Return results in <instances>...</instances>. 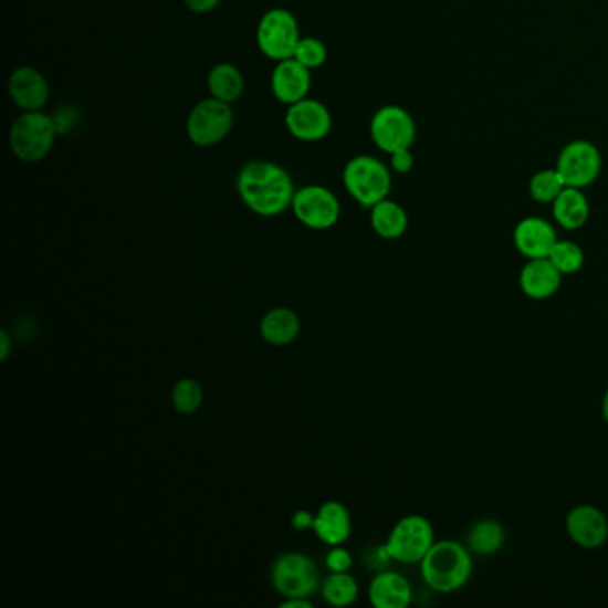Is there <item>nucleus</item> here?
<instances>
[{
    "instance_id": "obj_23",
    "label": "nucleus",
    "mask_w": 608,
    "mask_h": 608,
    "mask_svg": "<svg viewBox=\"0 0 608 608\" xmlns=\"http://www.w3.org/2000/svg\"><path fill=\"white\" fill-rule=\"evenodd\" d=\"M208 92L211 97L227 104H235L244 95V75L238 66L232 63H218L212 66L208 74Z\"/></svg>"
},
{
    "instance_id": "obj_24",
    "label": "nucleus",
    "mask_w": 608,
    "mask_h": 608,
    "mask_svg": "<svg viewBox=\"0 0 608 608\" xmlns=\"http://www.w3.org/2000/svg\"><path fill=\"white\" fill-rule=\"evenodd\" d=\"M507 531L497 520H480L471 526L465 537V546L479 557H491L503 548Z\"/></svg>"
},
{
    "instance_id": "obj_11",
    "label": "nucleus",
    "mask_w": 608,
    "mask_h": 608,
    "mask_svg": "<svg viewBox=\"0 0 608 608\" xmlns=\"http://www.w3.org/2000/svg\"><path fill=\"white\" fill-rule=\"evenodd\" d=\"M604 168V157L589 139H573L558 154L555 170L566 188L586 189L595 185Z\"/></svg>"
},
{
    "instance_id": "obj_15",
    "label": "nucleus",
    "mask_w": 608,
    "mask_h": 608,
    "mask_svg": "<svg viewBox=\"0 0 608 608\" xmlns=\"http://www.w3.org/2000/svg\"><path fill=\"white\" fill-rule=\"evenodd\" d=\"M311 86H313V72L300 65L298 61L291 57V60L275 63L270 77V88L273 97L281 102L282 106L287 107L310 97Z\"/></svg>"
},
{
    "instance_id": "obj_10",
    "label": "nucleus",
    "mask_w": 608,
    "mask_h": 608,
    "mask_svg": "<svg viewBox=\"0 0 608 608\" xmlns=\"http://www.w3.org/2000/svg\"><path fill=\"white\" fill-rule=\"evenodd\" d=\"M291 211L311 231H328L342 218V202L325 186L305 185L296 189Z\"/></svg>"
},
{
    "instance_id": "obj_4",
    "label": "nucleus",
    "mask_w": 608,
    "mask_h": 608,
    "mask_svg": "<svg viewBox=\"0 0 608 608\" xmlns=\"http://www.w3.org/2000/svg\"><path fill=\"white\" fill-rule=\"evenodd\" d=\"M343 186L360 208L371 209L375 203L389 199L392 188V170L389 165L369 156L359 154L348 159L343 168Z\"/></svg>"
},
{
    "instance_id": "obj_18",
    "label": "nucleus",
    "mask_w": 608,
    "mask_h": 608,
    "mask_svg": "<svg viewBox=\"0 0 608 608\" xmlns=\"http://www.w3.org/2000/svg\"><path fill=\"white\" fill-rule=\"evenodd\" d=\"M412 595L406 576L391 569L377 573L369 581L368 599L375 608H407L412 604Z\"/></svg>"
},
{
    "instance_id": "obj_19",
    "label": "nucleus",
    "mask_w": 608,
    "mask_h": 608,
    "mask_svg": "<svg viewBox=\"0 0 608 608\" xmlns=\"http://www.w3.org/2000/svg\"><path fill=\"white\" fill-rule=\"evenodd\" d=\"M313 532L323 544H327L328 548L342 546L350 539V511L346 509L345 503L336 502V500L323 503L314 514Z\"/></svg>"
},
{
    "instance_id": "obj_3",
    "label": "nucleus",
    "mask_w": 608,
    "mask_h": 608,
    "mask_svg": "<svg viewBox=\"0 0 608 608\" xmlns=\"http://www.w3.org/2000/svg\"><path fill=\"white\" fill-rule=\"evenodd\" d=\"M57 136L54 116L45 111H22L11 124L8 144L19 161L36 165L52 153Z\"/></svg>"
},
{
    "instance_id": "obj_17",
    "label": "nucleus",
    "mask_w": 608,
    "mask_h": 608,
    "mask_svg": "<svg viewBox=\"0 0 608 608\" xmlns=\"http://www.w3.org/2000/svg\"><path fill=\"white\" fill-rule=\"evenodd\" d=\"M563 276L548 258L528 259L521 268L520 287L528 298L543 302L560 290Z\"/></svg>"
},
{
    "instance_id": "obj_30",
    "label": "nucleus",
    "mask_w": 608,
    "mask_h": 608,
    "mask_svg": "<svg viewBox=\"0 0 608 608\" xmlns=\"http://www.w3.org/2000/svg\"><path fill=\"white\" fill-rule=\"evenodd\" d=\"M325 566L331 573L350 572L352 566H354V557L343 544L342 546H331L327 557H325Z\"/></svg>"
},
{
    "instance_id": "obj_28",
    "label": "nucleus",
    "mask_w": 608,
    "mask_h": 608,
    "mask_svg": "<svg viewBox=\"0 0 608 608\" xmlns=\"http://www.w3.org/2000/svg\"><path fill=\"white\" fill-rule=\"evenodd\" d=\"M548 259L563 275L580 272L586 263L584 249L572 240H558L549 252Z\"/></svg>"
},
{
    "instance_id": "obj_8",
    "label": "nucleus",
    "mask_w": 608,
    "mask_h": 608,
    "mask_svg": "<svg viewBox=\"0 0 608 608\" xmlns=\"http://www.w3.org/2000/svg\"><path fill=\"white\" fill-rule=\"evenodd\" d=\"M273 587L282 598H311L322 587L318 566L302 552H284L270 569Z\"/></svg>"
},
{
    "instance_id": "obj_25",
    "label": "nucleus",
    "mask_w": 608,
    "mask_h": 608,
    "mask_svg": "<svg viewBox=\"0 0 608 608\" xmlns=\"http://www.w3.org/2000/svg\"><path fill=\"white\" fill-rule=\"evenodd\" d=\"M322 598L332 607H350L359 598V584L350 572L331 573L322 581Z\"/></svg>"
},
{
    "instance_id": "obj_14",
    "label": "nucleus",
    "mask_w": 608,
    "mask_h": 608,
    "mask_svg": "<svg viewBox=\"0 0 608 608\" xmlns=\"http://www.w3.org/2000/svg\"><path fill=\"white\" fill-rule=\"evenodd\" d=\"M8 93L20 111H43L51 101V86L34 66H19L8 78Z\"/></svg>"
},
{
    "instance_id": "obj_27",
    "label": "nucleus",
    "mask_w": 608,
    "mask_h": 608,
    "mask_svg": "<svg viewBox=\"0 0 608 608\" xmlns=\"http://www.w3.org/2000/svg\"><path fill=\"white\" fill-rule=\"evenodd\" d=\"M203 403V387L195 378H182L171 389V406L182 416L199 412Z\"/></svg>"
},
{
    "instance_id": "obj_13",
    "label": "nucleus",
    "mask_w": 608,
    "mask_h": 608,
    "mask_svg": "<svg viewBox=\"0 0 608 608\" xmlns=\"http://www.w3.org/2000/svg\"><path fill=\"white\" fill-rule=\"evenodd\" d=\"M566 532L580 548H601L608 541V520L601 509L580 503L567 512Z\"/></svg>"
},
{
    "instance_id": "obj_22",
    "label": "nucleus",
    "mask_w": 608,
    "mask_h": 608,
    "mask_svg": "<svg viewBox=\"0 0 608 608\" xmlns=\"http://www.w3.org/2000/svg\"><path fill=\"white\" fill-rule=\"evenodd\" d=\"M369 226L382 240H400L409 229V214L401 203L386 199L369 209Z\"/></svg>"
},
{
    "instance_id": "obj_34",
    "label": "nucleus",
    "mask_w": 608,
    "mask_h": 608,
    "mask_svg": "<svg viewBox=\"0 0 608 608\" xmlns=\"http://www.w3.org/2000/svg\"><path fill=\"white\" fill-rule=\"evenodd\" d=\"M11 354V336L6 328L0 331V360H8Z\"/></svg>"
},
{
    "instance_id": "obj_33",
    "label": "nucleus",
    "mask_w": 608,
    "mask_h": 608,
    "mask_svg": "<svg viewBox=\"0 0 608 608\" xmlns=\"http://www.w3.org/2000/svg\"><path fill=\"white\" fill-rule=\"evenodd\" d=\"M182 2L191 13L197 14L211 13L221 4V0H182Z\"/></svg>"
},
{
    "instance_id": "obj_26",
    "label": "nucleus",
    "mask_w": 608,
    "mask_h": 608,
    "mask_svg": "<svg viewBox=\"0 0 608 608\" xmlns=\"http://www.w3.org/2000/svg\"><path fill=\"white\" fill-rule=\"evenodd\" d=\"M564 188L566 185H564L563 177L558 176L555 168L537 171L528 182V193H531L532 200L543 203V206H552L558 195L563 193Z\"/></svg>"
},
{
    "instance_id": "obj_29",
    "label": "nucleus",
    "mask_w": 608,
    "mask_h": 608,
    "mask_svg": "<svg viewBox=\"0 0 608 608\" xmlns=\"http://www.w3.org/2000/svg\"><path fill=\"white\" fill-rule=\"evenodd\" d=\"M293 60L298 61L300 65H304L311 72L322 69L328 60L327 45L319 38L302 36L296 45Z\"/></svg>"
},
{
    "instance_id": "obj_36",
    "label": "nucleus",
    "mask_w": 608,
    "mask_h": 608,
    "mask_svg": "<svg viewBox=\"0 0 608 608\" xmlns=\"http://www.w3.org/2000/svg\"><path fill=\"white\" fill-rule=\"evenodd\" d=\"M601 412H604V420L607 421L608 424V389L607 392H605L604 403H601Z\"/></svg>"
},
{
    "instance_id": "obj_2",
    "label": "nucleus",
    "mask_w": 608,
    "mask_h": 608,
    "mask_svg": "<svg viewBox=\"0 0 608 608\" xmlns=\"http://www.w3.org/2000/svg\"><path fill=\"white\" fill-rule=\"evenodd\" d=\"M421 578L433 593L452 595L473 575V553L453 539L436 541L420 563Z\"/></svg>"
},
{
    "instance_id": "obj_7",
    "label": "nucleus",
    "mask_w": 608,
    "mask_h": 608,
    "mask_svg": "<svg viewBox=\"0 0 608 608\" xmlns=\"http://www.w3.org/2000/svg\"><path fill=\"white\" fill-rule=\"evenodd\" d=\"M300 23L295 14L286 8H272L259 19L255 29V42L258 49L266 60L279 63V61L291 60L298 45Z\"/></svg>"
},
{
    "instance_id": "obj_20",
    "label": "nucleus",
    "mask_w": 608,
    "mask_h": 608,
    "mask_svg": "<svg viewBox=\"0 0 608 608\" xmlns=\"http://www.w3.org/2000/svg\"><path fill=\"white\" fill-rule=\"evenodd\" d=\"M259 332H261L264 343L282 348V346H290L291 343L296 342V337L302 332V322L295 311L287 310V307H275L264 314L263 319L259 323Z\"/></svg>"
},
{
    "instance_id": "obj_6",
    "label": "nucleus",
    "mask_w": 608,
    "mask_h": 608,
    "mask_svg": "<svg viewBox=\"0 0 608 608\" xmlns=\"http://www.w3.org/2000/svg\"><path fill=\"white\" fill-rule=\"evenodd\" d=\"M436 543L432 523L420 514H409L397 521L387 535L386 548L391 563L420 564Z\"/></svg>"
},
{
    "instance_id": "obj_5",
    "label": "nucleus",
    "mask_w": 608,
    "mask_h": 608,
    "mask_svg": "<svg viewBox=\"0 0 608 608\" xmlns=\"http://www.w3.org/2000/svg\"><path fill=\"white\" fill-rule=\"evenodd\" d=\"M234 127V111L231 104L211 97L197 102L188 118L186 134L195 147L212 148L220 145Z\"/></svg>"
},
{
    "instance_id": "obj_12",
    "label": "nucleus",
    "mask_w": 608,
    "mask_h": 608,
    "mask_svg": "<svg viewBox=\"0 0 608 608\" xmlns=\"http://www.w3.org/2000/svg\"><path fill=\"white\" fill-rule=\"evenodd\" d=\"M287 133L304 144H316L332 130V113L318 98H304L287 106L284 116Z\"/></svg>"
},
{
    "instance_id": "obj_9",
    "label": "nucleus",
    "mask_w": 608,
    "mask_h": 608,
    "mask_svg": "<svg viewBox=\"0 0 608 608\" xmlns=\"http://www.w3.org/2000/svg\"><path fill=\"white\" fill-rule=\"evenodd\" d=\"M415 116L406 107L387 104L375 111L369 122V138L380 153H398L403 148H412L416 141Z\"/></svg>"
},
{
    "instance_id": "obj_31",
    "label": "nucleus",
    "mask_w": 608,
    "mask_h": 608,
    "mask_svg": "<svg viewBox=\"0 0 608 608\" xmlns=\"http://www.w3.org/2000/svg\"><path fill=\"white\" fill-rule=\"evenodd\" d=\"M389 168L398 176H407L415 168V154L410 148L389 154Z\"/></svg>"
},
{
    "instance_id": "obj_35",
    "label": "nucleus",
    "mask_w": 608,
    "mask_h": 608,
    "mask_svg": "<svg viewBox=\"0 0 608 608\" xmlns=\"http://www.w3.org/2000/svg\"><path fill=\"white\" fill-rule=\"evenodd\" d=\"M310 598H284V601L281 604V608H311Z\"/></svg>"
},
{
    "instance_id": "obj_16",
    "label": "nucleus",
    "mask_w": 608,
    "mask_h": 608,
    "mask_svg": "<svg viewBox=\"0 0 608 608\" xmlns=\"http://www.w3.org/2000/svg\"><path fill=\"white\" fill-rule=\"evenodd\" d=\"M517 252L525 259L548 258L558 241L557 231L546 218L526 217L517 221L512 232Z\"/></svg>"
},
{
    "instance_id": "obj_21",
    "label": "nucleus",
    "mask_w": 608,
    "mask_h": 608,
    "mask_svg": "<svg viewBox=\"0 0 608 608\" xmlns=\"http://www.w3.org/2000/svg\"><path fill=\"white\" fill-rule=\"evenodd\" d=\"M553 220L564 231H580L590 218V203L584 189L564 188L552 203Z\"/></svg>"
},
{
    "instance_id": "obj_1",
    "label": "nucleus",
    "mask_w": 608,
    "mask_h": 608,
    "mask_svg": "<svg viewBox=\"0 0 608 608\" xmlns=\"http://www.w3.org/2000/svg\"><path fill=\"white\" fill-rule=\"evenodd\" d=\"M235 191L254 214L275 218L291 209L296 188L284 166L268 159H252L238 171Z\"/></svg>"
},
{
    "instance_id": "obj_32",
    "label": "nucleus",
    "mask_w": 608,
    "mask_h": 608,
    "mask_svg": "<svg viewBox=\"0 0 608 608\" xmlns=\"http://www.w3.org/2000/svg\"><path fill=\"white\" fill-rule=\"evenodd\" d=\"M314 525V514L311 511H305V509H300L291 517V526L295 528L296 532H307L313 531Z\"/></svg>"
}]
</instances>
